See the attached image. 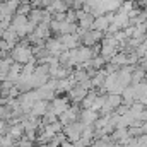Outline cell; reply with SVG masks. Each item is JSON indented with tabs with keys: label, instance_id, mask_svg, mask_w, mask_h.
<instances>
[{
	"label": "cell",
	"instance_id": "cell-1",
	"mask_svg": "<svg viewBox=\"0 0 147 147\" xmlns=\"http://www.w3.org/2000/svg\"><path fill=\"white\" fill-rule=\"evenodd\" d=\"M10 58L14 60V62H17V63H28V62H31L33 58H34V55H33V50L28 46V45H24V43H19L17 46H14L12 50H10Z\"/></svg>",
	"mask_w": 147,
	"mask_h": 147
},
{
	"label": "cell",
	"instance_id": "cell-2",
	"mask_svg": "<svg viewBox=\"0 0 147 147\" xmlns=\"http://www.w3.org/2000/svg\"><path fill=\"white\" fill-rule=\"evenodd\" d=\"M92 26H94V28H105V26H106V21H105L103 17H99V19H96V21H94V24H92Z\"/></svg>",
	"mask_w": 147,
	"mask_h": 147
},
{
	"label": "cell",
	"instance_id": "cell-3",
	"mask_svg": "<svg viewBox=\"0 0 147 147\" xmlns=\"http://www.w3.org/2000/svg\"><path fill=\"white\" fill-rule=\"evenodd\" d=\"M2 21H3V19H2V17H0V24H2Z\"/></svg>",
	"mask_w": 147,
	"mask_h": 147
}]
</instances>
